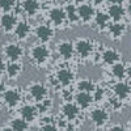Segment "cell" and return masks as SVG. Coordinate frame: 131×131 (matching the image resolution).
<instances>
[{
	"mask_svg": "<svg viewBox=\"0 0 131 131\" xmlns=\"http://www.w3.org/2000/svg\"><path fill=\"white\" fill-rule=\"evenodd\" d=\"M57 52L58 55L64 60V62H68L71 59H73L75 57V50H73V43L72 41L68 39H60L57 43Z\"/></svg>",
	"mask_w": 131,
	"mask_h": 131,
	"instance_id": "12",
	"label": "cell"
},
{
	"mask_svg": "<svg viewBox=\"0 0 131 131\" xmlns=\"http://www.w3.org/2000/svg\"><path fill=\"white\" fill-rule=\"evenodd\" d=\"M64 12H66V18H67V25L68 26H73L79 24V18H78V9H76V5L72 3L66 4Z\"/></svg>",
	"mask_w": 131,
	"mask_h": 131,
	"instance_id": "24",
	"label": "cell"
},
{
	"mask_svg": "<svg viewBox=\"0 0 131 131\" xmlns=\"http://www.w3.org/2000/svg\"><path fill=\"white\" fill-rule=\"evenodd\" d=\"M106 15L109 16L112 23H121V21L125 20V17H127L128 12H127V8L122 3H118V4L109 5L107 10H106Z\"/></svg>",
	"mask_w": 131,
	"mask_h": 131,
	"instance_id": "11",
	"label": "cell"
},
{
	"mask_svg": "<svg viewBox=\"0 0 131 131\" xmlns=\"http://www.w3.org/2000/svg\"><path fill=\"white\" fill-rule=\"evenodd\" d=\"M31 33H33V28H31L29 21H26V20H18L17 21L16 28L13 30V36H15L17 42L26 41L30 37Z\"/></svg>",
	"mask_w": 131,
	"mask_h": 131,
	"instance_id": "10",
	"label": "cell"
},
{
	"mask_svg": "<svg viewBox=\"0 0 131 131\" xmlns=\"http://www.w3.org/2000/svg\"><path fill=\"white\" fill-rule=\"evenodd\" d=\"M63 131H66V130H63Z\"/></svg>",
	"mask_w": 131,
	"mask_h": 131,
	"instance_id": "37",
	"label": "cell"
},
{
	"mask_svg": "<svg viewBox=\"0 0 131 131\" xmlns=\"http://www.w3.org/2000/svg\"><path fill=\"white\" fill-rule=\"evenodd\" d=\"M83 3H86V0H72V4H75V5H80Z\"/></svg>",
	"mask_w": 131,
	"mask_h": 131,
	"instance_id": "35",
	"label": "cell"
},
{
	"mask_svg": "<svg viewBox=\"0 0 131 131\" xmlns=\"http://www.w3.org/2000/svg\"><path fill=\"white\" fill-rule=\"evenodd\" d=\"M80 113H81V109L76 105L75 102H64L63 106H62V114L64 115V118L67 119V122H73L76 121L79 117H80Z\"/></svg>",
	"mask_w": 131,
	"mask_h": 131,
	"instance_id": "16",
	"label": "cell"
},
{
	"mask_svg": "<svg viewBox=\"0 0 131 131\" xmlns=\"http://www.w3.org/2000/svg\"><path fill=\"white\" fill-rule=\"evenodd\" d=\"M5 66H7L5 60L0 59V78H2V76L4 75V72H5Z\"/></svg>",
	"mask_w": 131,
	"mask_h": 131,
	"instance_id": "33",
	"label": "cell"
},
{
	"mask_svg": "<svg viewBox=\"0 0 131 131\" xmlns=\"http://www.w3.org/2000/svg\"><path fill=\"white\" fill-rule=\"evenodd\" d=\"M17 15L13 12H7L0 15V28L4 33H13L16 24H17Z\"/></svg>",
	"mask_w": 131,
	"mask_h": 131,
	"instance_id": "14",
	"label": "cell"
},
{
	"mask_svg": "<svg viewBox=\"0 0 131 131\" xmlns=\"http://www.w3.org/2000/svg\"><path fill=\"white\" fill-rule=\"evenodd\" d=\"M2 131H13V130L10 128L9 126H7V127H3V128H2Z\"/></svg>",
	"mask_w": 131,
	"mask_h": 131,
	"instance_id": "36",
	"label": "cell"
},
{
	"mask_svg": "<svg viewBox=\"0 0 131 131\" xmlns=\"http://www.w3.org/2000/svg\"><path fill=\"white\" fill-rule=\"evenodd\" d=\"M3 102L4 105L9 109V110H12V109L17 107L18 104L21 102V92L18 91V88H8V89H4L3 92Z\"/></svg>",
	"mask_w": 131,
	"mask_h": 131,
	"instance_id": "9",
	"label": "cell"
},
{
	"mask_svg": "<svg viewBox=\"0 0 131 131\" xmlns=\"http://www.w3.org/2000/svg\"><path fill=\"white\" fill-rule=\"evenodd\" d=\"M55 33H57V30L47 23L38 24L34 29H33V34L37 38V41L39 43H46V45L54 39Z\"/></svg>",
	"mask_w": 131,
	"mask_h": 131,
	"instance_id": "5",
	"label": "cell"
},
{
	"mask_svg": "<svg viewBox=\"0 0 131 131\" xmlns=\"http://www.w3.org/2000/svg\"><path fill=\"white\" fill-rule=\"evenodd\" d=\"M76 9H78L79 24L88 25L93 21V17L96 15V9L91 3H83L80 5H76Z\"/></svg>",
	"mask_w": 131,
	"mask_h": 131,
	"instance_id": "8",
	"label": "cell"
},
{
	"mask_svg": "<svg viewBox=\"0 0 131 131\" xmlns=\"http://www.w3.org/2000/svg\"><path fill=\"white\" fill-rule=\"evenodd\" d=\"M109 131H127V128L122 125H113L110 128H109Z\"/></svg>",
	"mask_w": 131,
	"mask_h": 131,
	"instance_id": "32",
	"label": "cell"
},
{
	"mask_svg": "<svg viewBox=\"0 0 131 131\" xmlns=\"http://www.w3.org/2000/svg\"><path fill=\"white\" fill-rule=\"evenodd\" d=\"M24 71V66L21 62H8L5 66V72L4 75L9 80H17L20 75Z\"/></svg>",
	"mask_w": 131,
	"mask_h": 131,
	"instance_id": "19",
	"label": "cell"
},
{
	"mask_svg": "<svg viewBox=\"0 0 131 131\" xmlns=\"http://www.w3.org/2000/svg\"><path fill=\"white\" fill-rule=\"evenodd\" d=\"M20 8L29 17H34L41 9V3L39 0H23L20 4Z\"/></svg>",
	"mask_w": 131,
	"mask_h": 131,
	"instance_id": "20",
	"label": "cell"
},
{
	"mask_svg": "<svg viewBox=\"0 0 131 131\" xmlns=\"http://www.w3.org/2000/svg\"><path fill=\"white\" fill-rule=\"evenodd\" d=\"M110 23L112 21L109 18V16L106 15V12H96V15L93 17V24L97 26V29L100 31H105Z\"/></svg>",
	"mask_w": 131,
	"mask_h": 131,
	"instance_id": "25",
	"label": "cell"
},
{
	"mask_svg": "<svg viewBox=\"0 0 131 131\" xmlns=\"http://www.w3.org/2000/svg\"><path fill=\"white\" fill-rule=\"evenodd\" d=\"M3 54L8 62H21V58L24 57L25 50L20 42L17 41H9L4 43Z\"/></svg>",
	"mask_w": 131,
	"mask_h": 131,
	"instance_id": "4",
	"label": "cell"
},
{
	"mask_svg": "<svg viewBox=\"0 0 131 131\" xmlns=\"http://www.w3.org/2000/svg\"><path fill=\"white\" fill-rule=\"evenodd\" d=\"M41 131H58V127L54 123H46V125H42Z\"/></svg>",
	"mask_w": 131,
	"mask_h": 131,
	"instance_id": "31",
	"label": "cell"
},
{
	"mask_svg": "<svg viewBox=\"0 0 131 131\" xmlns=\"http://www.w3.org/2000/svg\"><path fill=\"white\" fill-rule=\"evenodd\" d=\"M91 121L94 126L102 127L109 121V112L104 107H96L91 112Z\"/></svg>",
	"mask_w": 131,
	"mask_h": 131,
	"instance_id": "18",
	"label": "cell"
},
{
	"mask_svg": "<svg viewBox=\"0 0 131 131\" xmlns=\"http://www.w3.org/2000/svg\"><path fill=\"white\" fill-rule=\"evenodd\" d=\"M28 91H29V94L31 96V98L37 104L43 101V100H46L47 96H49V86L46 84L41 83V81L30 83L29 86H28Z\"/></svg>",
	"mask_w": 131,
	"mask_h": 131,
	"instance_id": "7",
	"label": "cell"
},
{
	"mask_svg": "<svg viewBox=\"0 0 131 131\" xmlns=\"http://www.w3.org/2000/svg\"><path fill=\"white\" fill-rule=\"evenodd\" d=\"M105 31L107 33L109 38H112L113 41H119V39H122L123 36L126 34L127 24L123 23V21H121V23H110Z\"/></svg>",
	"mask_w": 131,
	"mask_h": 131,
	"instance_id": "13",
	"label": "cell"
},
{
	"mask_svg": "<svg viewBox=\"0 0 131 131\" xmlns=\"http://www.w3.org/2000/svg\"><path fill=\"white\" fill-rule=\"evenodd\" d=\"M106 2V0H89V3L94 7V5H101V4H104Z\"/></svg>",
	"mask_w": 131,
	"mask_h": 131,
	"instance_id": "34",
	"label": "cell"
},
{
	"mask_svg": "<svg viewBox=\"0 0 131 131\" xmlns=\"http://www.w3.org/2000/svg\"><path fill=\"white\" fill-rule=\"evenodd\" d=\"M113 92L115 94V98H118L119 101H125L130 96V85L122 80V81H117L114 85H113Z\"/></svg>",
	"mask_w": 131,
	"mask_h": 131,
	"instance_id": "21",
	"label": "cell"
},
{
	"mask_svg": "<svg viewBox=\"0 0 131 131\" xmlns=\"http://www.w3.org/2000/svg\"><path fill=\"white\" fill-rule=\"evenodd\" d=\"M72 43H73L75 57H78V58H80L83 60L89 59L94 54V51H96L94 41H92L89 38L79 37V38H76L75 41H72Z\"/></svg>",
	"mask_w": 131,
	"mask_h": 131,
	"instance_id": "2",
	"label": "cell"
},
{
	"mask_svg": "<svg viewBox=\"0 0 131 131\" xmlns=\"http://www.w3.org/2000/svg\"><path fill=\"white\" fill-rule=\"evenodd\" d=\"M47 24H50L55 30L64 29L67 25V18L63 7H52L47 10Z\"/></svg>",
	"mask_w": 131,
	"mask_h": 131,
	"instance_id": "3",
	"label": "cell"
},
{
	"mask_svg": "<svg viewBox=\"0 0 131 131\" xmlns=\"http://www.w3.org/2000/svg\"><path fill=\"white\" fill-rule=\"evenodd\" d=\"M73 93L71 92V91H68V88H63L62 89V98L66 101V102H68V101H71L72 98H73Z\"/></svg>",
	"mask_w": 131,
	"mask_h": 131,
	"instance_id": "30",
	"label": "cell"
},
{
	"mask_svg": "<svg viewBox=\"0 0 131 131\" xmlns=\"http://www.w3.org/2000/svg\"><path fill=\"white\" fill-rule=\"evenodd\" d=\"M54 75H55V79H57L60 88H68V86L75 81V78H76L75 71L71 67H68V66L60 67L59 70H57L54 72Z\"/></svg>",
	"mask_w": 131,
	"mask_h": 131,
	"instance_id": "6",
	"label": "cell"
},
{
	"mask_svg": "<svg viewBox=\"0 0 131 131\" xmlns=\"http://www.w3.org/2000/svg\"><path fill=\"white\" fill-rule=\"evenodd\" d=\"M9 127L13 131H28L29 130V123L25 122L23 118H13L9 122Z\"/></svg>",
	"mask_w": 131,
	"mask_h": 131,
	"instance_id": "27",
	"label": "cell"
},
{
	"mask_svg": "<svg viewBox=\"0 0 131 131\" xmlns=\"http://www.w3.org/2000/svg\"><path fill=\"white\" fill-rule=\"evenodd\" d=\"M96 83L88 78L85 79H81L78 81V84H76V88H78V92H85V93H92L96 88Z\"/></svg>",
	"mask_w": 131,
	"mask_h": 131,
	"instance_id": "26",
	"label": "cell"
},
{
	"mask_svg": "<svg viewBox=\"0 0 131 131\" xmlns=\"http://www.w3.org/2000/svg\"><path fill=\"white\" fill-rule=\"evenodd\" d=\"M16 7H17V0H0V10H3V13L13 12Z\"/></svg>",
	"mask_w": 131,
	"mask_h": 131,
	"instance_id": "28",
	"label": "cell"
},
{
	"mask_svg": "<svg viewBox=\"0 0 131 131\" xmlns=\"http://www.w3.org/2000/svg\"><path fill=\"white\" fill-rule=\"evenodd\" d=\"M38 117V110L36 106L33 105H24L20 109V118H23L25 122L31 123L34 122Z\"/></svg>",
	"mask_w": 131,
	"mask_h": 131,
	"instance_id": "22",
	"label": "cell"
},
{
	"mask_svg": "<svg viewBox=\"0 0 131 131\" xmlns=\"http://www.w3.org/2000/svg\"><path fill=\"white\" fill-rule=\"evenodd\" d=\"M121 58H122V54L119 52L118 50L112 49V47L105 49V50L100 54V59L102 60V63L106 64V66H109V67H112L113 64L121 62Z\"/></svg>",
	"mask_w": 131,
	"mask_h": 131,
	"instance_id": "17",
	"label": "cell"
},
{
	"mask_svg": "<svg viewBox=\"0 0 131 131\" xmlns=\"http://www.w3.org/2000/svg\"><path fill=\"white\" fill-rule=\"evenodd\" d=\"M51 58V50L46 43H36L29 49V59L37 67H43Z\"/></svg>",
	"mask_w": 131,
	"mask_h": 131,
	"instance_id": "1",
	"label": "cell"
},
{
	"mask_svg": "<svg viewBox=\"0 0 131 131\" xmlns=\"http://www.w3.org/2000/svg\"><path fill=\"white\" fill-rule=\"evenodd\" d=\"M110 72H112V76L114 79H117L118 81L126 80L130 76V64L128 63H123L121 60V62H118V63L112 66Z\"/></svg>",
	"mask_w": 131,
	"mask_h": 131,
	"instance_id": "15",
	"label": "cell"
},
{
	"mask_svg": "<svg viewBox=\"0 0 131 131\" xmlns=\"http://www.w3.org/2000/svg\"><path fill=\"white\" fill-rule=\"evenodd\" d=\"M75 104L78 105L81 110L88 109L92 104H93V98H92V93H85V92H78L73 96Z\"/></svg>",
	"mask_w": 131,
	"mask_h": 131,
	"instance_id": "23",
	"label": "cell"
},
{
	"mask_svg": "<svg viewBox=\"0 0 131 131\" xmlns=\"http://www.w3.org/2000/svg\"><path fill=\"white\" fill-rule=\"evenodd\" d=\"M106 96V92L104 88H101V86H96L94 91L92 92V98H93V101L98 102V101H102L104 98Z\"/></svg>",
	"mask_w": 131,
	"mask_h": 131,
	"instance_id": "29",
	"label": "cell"
}]
</instances>
